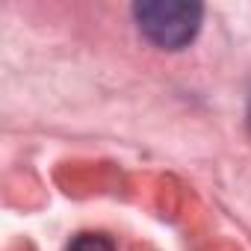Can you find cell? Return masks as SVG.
<instances>
[{
	"label": "cell",
	"mask_w": 251,
	"mask_h": 251,
	"mask_svg": "<svg viewBox=\"0 0 251 251\" xmlns=\"http://www.w3.org/2000/svg\"><path fill=\"white\" fill-rule=\"evenodd\" d=\"M136 30L160 50H183L195 42L204 6L201 3H183V0H142L130 9Z\"/></svg>",
	"instance_id": "obj_1"
},
{
	"label": "cell",
	"mask_w": 251,
	"mask_h": 251,
	"mask_svg": "<svg viewBox=\"0 0 251 251\" xmlns=\"http://www.w3.org/2000/svg\"><path fill=\"white\" fill-rule=\"evenodd\" d=\"M245 121H248V130H251V89H248V103H245Z\"/></svg>",
	"instance_id": "obj_3"
},
{
	"label": "cell",
	"mask_w": 251,
	"mask_h": 251,
	"mask_svg": "<svg viewBox=\"0 0 251 251\" xmlns=\"http://www.w3.org/2000/svg\"><path fill=\"white\" fill-rule=\"evenodd\" d=\"M68 251H115V242L106 233H80Z\"/></svg>",
	"instance_id": "obj_2"
}]
</instances>
